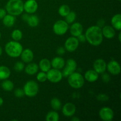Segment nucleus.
<instances>
[{"label":"nucleus","mask_w":121,"mask_h":121,"mask_svg":"<svg viewBox=\"0 0 121 121\" xmlns=\"http://www.w3.org/2000/svg\"><path fill=\"white\" fill-rule=\"evenodd\" d=\"M86 41L93 46H98L102 44L104 40L102 28L97 26H91L85 34Z\"/></svg>","instance_id":"obj_1"},{"label":"nucleus","mask_w":121,"mask_h":121,"mask_svg":"<svg viewBox=\"0 0 121 121\" xmlns=\"http://www.w3.org/2000/svg\"><path fill=\"white\" fill-rule=\"evenodd\" d=\"M5 10L14 16L21 15L24 11V2L22 0H9L5 5Z\"/></svg>","instance_id":"obj_2"},{"label":"nucleus","mask_w":121,"mask_h":121,"mask_svg":"<svg viewBox=\"0 0 121 121\" xmlns=\"http://www.w3.org/2000/svg\"><path fill=\"white\" fill-rule=\"evenodd\" d=\"M23 50V47L20 43L17 41H10L5 46V51L8 56L17 58L20 56Z\"/></svg>","instance_id":"obj_3"},{"label":"nucleus","mask_w":121,"mask_h":121,"mask_svg":"<svg viewBox=\"0 0 121 121\" xmlns=\"http://www.w3.org/2000/svg\"><path fill=\"white\" fill-rule=\"evenodd\" d=\"M67 82L69 85L72 88L80 89L85 84V79L82 74L78 72H74L67 77Z\"/></svg>","instance_id":"obj_4"},{"label":"nucleus","mask_w":121,"mask_h":121,"mask_svg":"<svg viewBox=\"0 0 121 121\" xmlns=\"http://www.w3.org/2000/svg\"><path fill=\"white\" fill-rule=\"evenodd\" d=\"M22 89L25 95L30 98H33L39 93V86L36 82L34 80H29L25 83Z\"/></svg>","instance_id":"obj_5"},{"label":"nucleus","mask_w":121,"mask_h":121,"mask_svg":"<svg viewBox=\"0 0 121 121\" xmlns=\"http://www.w3.org/2000/svg\"><path fill=\"white\" fill-rule=\"evenodd\" d=\"M69 28V24L65 20H60L57 21L53 26V32L56 35H62L66 34Z\"/></svg>","instance_id":"obj_6"},{"label":"nucleus","mask_w":121,"mask_h":121,"mask_svg":"<svg viewBox=\"0 0 121 121\" xmlns=\"http://www.w3.org/2000/svg\"><path fill=\"white\" fill-rule=\"evenodd\" d=\"M46 73L47 80L53 83L60 82L63 78L62 72L60 71V70L56 69H50L48 72H46Z\"/></svg>","instance_id":"obj_7"},{"label":"nucleus","mask_w":121,"mask_h":121,"mask_svg":"<svg viewBox=\"0 0 121 121\" xmlns=\"http://www.w3.org/2000/svg\"><path fill=\"white\" fill-rule=\"evenodd\" d=\"M77 69V63L75 60L73 59H69L65 62V67H63L62 74L63 76L67 78L74 72Z\"/></svg>","instance_id":"obj_8"},{"label":"nucleus","mask_w":121,"mask_h":121,"mask_svg":"<svg viewBox=\"0 0 121 121\" xmlns=\"http://www.w3.org/2000/svg\"><path fill=\"white\" fill-rule=\"evenodd\" d=\"M79 45V42L76 37H70L65 43V48L69 52H74L77 50Z\"/></svg>","instance_id":"obj_9"},{"label":"nucleus","mask_w":121,"mask_h":121,"mask_svg":"<svg viewBox=\"0 0 121 121\" xmlns=\"http://www.w3.org/2000/svg\"><path fill=\"white\" fill-rule=\"evenodd\" d=\"M99 116L102 121H111L114 117V112L111 108L105 106L100 109Z\"/></svg>","instance_id":"obj_10"},{"label":"nucleus","mask_w":121,"mask_h":121,"mask_svg":"<svg viewBox=\"0 0 121 121\" xmlns=\"http://www.w3.org/2000/svg\"><path fill=\"white\" fill-rule=\"evenodd\" d=\"M106 69L108 72L113 76L118 75L121 73V67L118 61L115 60H111L106 65Z\"/></svg>","instance_id":"obj_11"},{"label":"nucleus","mask_w":121,"mask_h":121,"mask_svg":"<svg viewBox=\"0 0 121 121\" xmlns=\"http://www.w3.org/2000/svg\"><path fill=\"white\" fill-rule=\"evenodd\" d=\"M38 4L35 0H27L24 2V11L29 14H33L38 9Z\"/></svg>","instance_id":"obj_12"},{"label":"nucleus","mask_w":121,"mask_h":121,"mask_svg":"<svg viewBox=\"0 0 121 121\" xmlns=\"http://www.w3.org/2000/svg\"><path fill=\"white\" fill-rule=\"evenodd\" d=\"M76 106L71 102L66 103L62 107V113L66 117H72L76 113Z\"/></svg>","instance_id":"obj_13"},{"label":"nucleus","mask_w":121,"mask_h":121,"mask_svg":"<svg viewBox=\"0 0 121 121\" xmlns=\"http://www.w3.org/2000/svg\"><path fill=\"white\" fill-rule=\"evenodd\" d=\"M106 65L107 64L104 59H98L93 63V70H95L98 74H102L106 71Z\"/></svg>","instance_id":"obj_14"},{"label":"nucleus","mask_w":121,"mask_h":121,"mask_svg":"<svg viewBox=\"0 0 121 121\" xmlns=\"http://www.w3.org/2000/svg\"><path fill=\"white\" fill-rule=\"evenodd\" d=\"M83 31V27L80 22H73L70 27V32L72 36L77 37L82 34Z\"/></svg>","instance_id":"obj_15"},{"label":"nucleus","mask_w":121,"mask_h":121,"mask_svg":"<svg viewBox=\"0 0 121 121\" xmlns=\"http://www.w3.org/2000/svg\"><path fill=\"white\" fill-rule=\"evenodd\" d=\"M20 57L24 63H29L33 60L34 53H33V51L30 48H26L22 50Z\"/></svg>","instance_id":"obj_16"},{"label":"nucleus","mask_w":121,"mask_h":121,"mask_svg":"<svg viewBox=\"0 0 121 121\" xmlns=\"http://www.w3.org/2000/svg\"><path fill=\"white\" fill-rule=\"evenodd\" d=\"M102 32L104 37L108 39H113L115 36V29L112 26H105L102 28Z\"/></svg>","instance_id":"obj_17"},{"label":"nucleus","mask_w":121,"mask_h":121,"mask_svg":"<svg viewBox=\"0 0 121 121\" xmlns=\"http://www.w3.org/2000/svg\"><path fill=\"white\" fill-rule=\"evenodd\" d=\"M65 60L63 57L60 56L55 57L52 59L51 61V65L53 68L56 69H62L65 67Z\"/></svg>","instance_id":"obj_18"},{"label":"nucleus","mask_w":121,"mask_h":121,"mask_svg":"<svg viewBox=\"0 0 121 121\" xmlns=\"http://www.w3.org/2000/svg\"><path fill=\"white\" fill-rule=\"evenodd\" d=\"M99 78V74L95 70H88L84 74V79L89 82H95Z\"/></svg>","instance_id":"obj_19"},{"label":"nucleus","mask_w":121,"mask_h":121,"mask_svg":"<svg viewBox=\"0 0 121 121\" xmlns=\"http://www.w3.org/2000/svg\"><path fill=\"white\" fill-rule=\"evenodd\" d=\"M39 69V65L35 63H29L26 67H24V71L28 75H34L37 73Z\"/></svg>","instance_id":"obj_20"},{"label":"nucleus","mask_w":121,"mask_h":121,"mask_svg":"<svg viewBox=\"0 0 121 121\" xmlns=\"http://www.w3.org/2000/svg\"><path fill=\"white\" fill-rule=\"evenodd\" d=\"M39 67L42 72H47L52 67L51 65V61L48 59H43L40 61L39 63Z\"/></svg>","instance_id":"obj_21"},{"label":"nucleus","mask_w":121,"mask_h":121,"mask_svg":"<svg viewBox=\"0 0 121 121\" xmlns=\"http://www.w3.org/2000/svg\"><path fill=\"white\" fill-rule=\"evenodd\" d=\"M15 16L8 14L5 15L2 19L4 25L7 27H11L14 25L15 22Z\"/></svg>","instance_id":"obj_22"},{"label":"nucleus","mask_w":121,"mask_h":121,"mask_svg":"<svg viewBox=\"0 0 121 121\" xmlns=\"http://www.w3.org/2000/svg\"><path fill=\"white\" fill-rule=\"evenodd\" d=\"M112 26L115 30L121 31V15L120 14H117L112 17L111 19Z\"/></svg>","instance_id":"obj_23"},{"label":"nucleus","mask_w":121,"mask_h":121,"mask_svg":"<svg viewBox=\"0 0 121 121\" xmlns=\"http://www.w3.org/2000/svg\"><path fill=\"white\" fill-rule=\"evenodd\" d=\"M11 75L10 69L5 66H0V80H4L9 78Z\"/></svg>","instance_id":"obj_24"},{"label":"nucleus","mask_w":121,"mask_h":121,"mask_svg":"<svg viewBox=\"0 0 121 121\" xmlns=\"http://www.w3.org/2000/svg\"><path fill=\"white\" fill-rule=\"evenodd\" d=\"M39 22H40V20H39L38 16H37L36 15H34L33 14L30 15L29 18L27 21L28 26L31 27H33V28L38 26V25L39 24Z\"/></svg>","instance_id":"obj_25"},{"label":"nucleus","mask_w":121,"mask_h":121,"mask_svg":"<svg viewBox=\"0 0 121 121\" xmlns=\"http://www.w3.org/2000/svg\"><path fill=\"white\" fill-rule=\"evenodd\" d=\"M1 87L4 91L9 92L14 89V85L11 80L5 79V80H4V81L1 83Z\"/></svg>","instance_id":"obj_26"},{"label":"nucleus","mask_w":121,"mask_h":121,"mask_svg":"<svg viewBox=\"0 0 121 121\" xmlns=\"http://www.w3.org/2000/svg\"><path fill=\"white\" fill-rule=\"evenodd\" d=\"M59 115L56 111H50L46 117L47 121H58L59 120Z\"/></svg>","instance_id":"obj_27"},{"label":"nucleus","mask_w":121,"mask_h":121,"mask_svg":"<svg viewBox=\"0 0 121 121\" xmlns=\"http://www.w3.org/2000/svg\"><path fill=\"white\" fill-rule=\"evenodd\" d=\"M50 105L52 109L54 111H59L61 108V102L57 98H53L50 101Z\"/></svg>","instance_id":"obj_28"},{"label":"nucleus","mask_w":121,"mask_h":121,"mask_svg":"<svg viewBox=\"0 0 121 121\" xmlns=\"http://www.w3.org/2000/svg\"><path fill=\"white\" fill-rule=\"evenodd\" d=\"M70 11L69 6L66 4H63L59 7V9H58V13L60 16L65 17L70 13Z\"/></svg>","instance_id":"obj_29"},{"label":"nucleus","mask_w":121,"mask_h":121,"mask_svg":"<svg viewBox=\"0 0 121 121\" xmlns=\"http://www.w3.org/2000/svg\"><path fill=\"white\" fill-rule=\"evenodd\" d=\"M11 37L14 41H20L22 38V31L19 29L14 30L11 33Z\"/></svg>","instance_id":"obj_30"},{"label":"nucleus","mask_w":121,"mask_h":121,"mask_svg":"<svg viewBox=\"0 0 121 121\" xmlns=\"http://www.w3.org/2000/svg\"><path fill=\"white\" fill-rule=\"evenodd\" d=\"M65 21L70 24H72L73 22H74V21L76 20V14L74 11H70V13L65 17Z\"/></svg>","instance_id":"obj_31"},{"label":"nucleus","mask_w":121,"mask_h":121,"mask_svg":"<svg viewBox=\"0 0 121 121\" xmlns=\"http://www.w3.org/2000/svg\"><path fill=\"white\" fill-rule=\"evenodd\" d=\"M37 80L39 82H41V83H43L45 82L46 80H47V73L46 72H40L37 74Z\"/></svg>","instance_id":"obj_32"},{"label":"nucleus","mask_w":121,"mask_h":121,"mask_svg":"<svg viewBox=\"0 0 121 121\" xmlns=\"http://www.w3.org/2000/svg\"><path fill=\"white\" fill-rule=\"evenodd\" d=\"M24 64L22 61H17V62L15 63L14 66V69L15 71L17 72H22L24 69Z\"/></svg>","instance_id":"obj_33"},{"label":"nucleus","mask_w":121,"mask_h":121,"mask_svg":"<svg viewBox=\"0 0 121 121\" xmlns=\"http://www.w3.org/2000/svg\"><path fill=\"white\" fill-rule=\"evenodd\" d=\"M14 95L15 97L18 98H21L23 97L24 95V92L23 89L20 88H17L14 91Z\"/></svg>","instance_id":"obj_34"},{"label":"nucleus","mask_w":121,"mask_h":121,"mask_svg":"<svg viewBox=\"0 0 121 121\" xmlns=\"http://www.w3.org/2000/svg\"><path fill=\"white\" fill-rule=\"evenodd\" d=\"M96 98L100 102L108 101L109 99L108 96L106 94H104V93H100V94H99L97 96Z\"/></svg>","instance_id":"obj_35"},{"label":"nucleus","mask_w":121,"mask_h":121,"mask_svg":"<svg viewBox=\"0 0 121 121\" xmlns=\"http://www.w3.org/2000/svg\"><path fill=\"white\" fill-rule=\"evenodd\" d=\"M102 80H103V82L105 83H108L111 80V76H110L109 74L108 73H102Z\"/></svg>","instance_id":"obj_36"},{"label":"nucleus","mask_w":121,"mask_h":121,"mask_svg":"<svg viewBox=\"0 0 121 121\" xmlns=\"http://www.w3.org/2000/svg\"><path fill=\"white\" fill-rule=\"evenodd\" d=\"M77 39H78L79 43H85L86 41V36H85V34H80V35L77 37Z\"/></svg>","instance_id":"obj_37"},{"label":"nucleus","mask_w":121,"mask_h":121,"mask_svg":"<svg viewBox=\"0 0 121 121\" xmlns=\"http://www.w3.org/2000/svg\"><path fill=\"white\" fill-rule=\"evenodd\" d=\"M66 49H65V47H58L57 49L56 52H57V54L58 55H63L66 52Z\"/></svg>","instance_id":"obj_38"},{"label":"nucleus","mask_w":121,"mask_h":121,"mask_svg":"<svg viewBox=\"0 0 121 121\" xmlns=\"http://www.w3.org/2000/svg\"><path fill=\"white\" fill-rule=\"evenodd\" d=\"M105 21L104 19H100V20H99L98 21H97L96 26H98V27H100V28H101L105 26Z\"/></svg>","instance_id":"obj_39"},{"label":"nucleus","mask_w":121,"mask_h":121,"mask_svg":"<svg viewBox=\"0 0 121 121\" xmlns=\"http://www.w3.org/2000/svg\"><path fill=\"white\" fill-rule=\"evenodd\" d=\"M6 14H7V11L5 9L3 8H0V20H2Z\"/></svg>","instance_id":"obj_40"},{"label":"nucleus","mask_w":121,"mask_h":121,"mask_svg":"<svg viewBox=\"0 0 121 121\" xmlns=\"http://www.w3.org/2000/svg\"><path fill=\"white\" fill-rule=\"evenodd\" d=\"M29 14H28V13H25V14H23L22 15V17H21V18H22V20H23L24 21H26V22H27V20H28V18H29Z\"/></svg>","instance_id":"obj_41"},{"label":"nucleus","mask_w":121,"mask_h":121,"mask_svg":"<svg viewBox=\"0 0 121 121\" xmlns=\"http://www.w3.org/2000/svg\"><path fill=\"white\" fill-rule=\"evenodd\" d=\"M73 117V118H72V121H80V119H79V118H78V117Z\"/></svg>","instance_id":"obj_42"},{"label":"nucleus","mask_w":121,"mask_h":121,"mask_svg":"<svg viewBox=\"0 0 121 121\" xmlns=\"http://www.w3.org/2000/svg\"><path fill=\"white\" fill-rule=\"evenodd\" d=\"M3 104H4L3 99H2V98L0 96V106H2V105H3Z\"/></svg>","instance_id":"obj_43"},{"label":"nucleus","mask_w":121,"mask_h":121,"mask_svg":"<svg viewBox=\"0 0 121 121\" xmlns=\"http://www.w3.org/2000/svg\"><path fill=\"white\" fill-rule=\"evenodd\" d=\"M118 39H119V41H121V32H119V34H118Z\"/></svg>","instance_id":"obj_44"},{"label":"nucleus","mask_w":121,"mask_h":121,"mask_svg":"<svg viewBox=\"0 0 121 121\" xmlns=\"http://www.w3.org/2000/svg\"><path fill=\"white\" fill-rule=\"evenodd\" d=\"M2 47L0 46V56L2 55Z\"/></svg>","instance_id":"obj_45"},{"label":"nucleus","mask_w":121,"mask_h":121,"mask_svg":"<svg viewBox=\"0 0 121 121\" xmlns=\"http://www.w3.org/2000/svg\"><path fill=\"white\" fill-rule=\"evenodd\" d=\"M1 33H0V39H1Z\"/></svg>","instance_id":"obj_46"},{"label":"nucleus","mask_w":121,"mask_h":121,"mask_svg":"<svg viewBox=\"0 0 121 121\" xmlns=\"http://www.w3.org/2000/svg\"><path fill=\"white\" fill-rule=\"evenodd\" d=\"M118 1H121V0H118Z\"/></svg>","instance_id":"obj_47"},{"label":"nucleus","mask_w":121,"mask_h":121,"mask_svg":"<svg viewBox=\"0 0 121 121\" xmlns=\"http://www.w3.org/2000/svg\"><path fill=\"white\" fill-rule=\"evenodd\" d=\"M35 1H37V0H35Z\"/></svg>","instance_id":"obj_48"}]
</instances>
